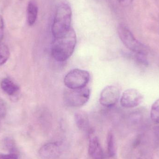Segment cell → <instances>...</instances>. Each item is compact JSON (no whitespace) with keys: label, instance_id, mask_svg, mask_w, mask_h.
I'll return each mask as SVG.
<instances>
[{"label":"cell","instance_id":"7","mask_svg":"<svg viewBox=\"0 0 159 159\" xmlns=\"http://www.w3.org/2000/svg\"><path fill=\"white\" fill-rule=\"evenodd\" d=\"M120 97V90L115 85L107 86L103 89L100 94V103L107 107H112L117 102Z\"/></svg>","mask_w":159,"mask_h":159},{"label":"cell","instance_id":"6","mask_svg":"<svg viewBox=\"0 0 159 159\" xmlns=\"http://www.w3.org/2000/svg\"><path fill=\"white\" fill-rule=\"evenodd\" d=\"M143 99V95L139 91L136 89H129L122 93L120 97V104L124 108H134L140 105Z\"/></svg>","mask_w":159,"mask_h":159},{"label":"cell","instance_id":"14","mask_svg":"<svg viewBox=\"0 0 159 159\" xmlns=\"http://www.w3.org/2000/svg\"><path fill=\"white\" fill-rule=\"evenodd\" d=\"M107 154L109 157H113L116 155V148H115V140L114 135L112 133L108 134L107 137Z\"/></svg>","mask_w":159,"mask_h":159},{"label":"cell","instance_id":"15","mask_svg":"<svg viewBox=\"0 0 159 159\" xmlns=\"http://www.w3.org/2000/svg\"><path fill=\"white\" fill-rule=\"evenodd\" d=\"M10 57V51L8 47L4 44H0V66L3 65Z\"/></svg>","mask_w":159,"mask_h":159},{"label":"cell","instance_id":"21","mask_svg":"<svg viewBox=\"0 0 159 159\" xmlns=\"http://www.w3.org/2000/svg\"><path fill=\"white\" fill-rule=\"evenodd\" d=\"M134 0H118L119 2L123 7H128L131 4Z\"/></svg>","mask_w":159,"mask_h":159},{"label":"cell","instance_id":"18","mask_svg":"<svg viewBox=\"0 0 159 159\" xmlns=\"http://www.w3.org/2000/svg\"><path fill=\"white\" fill-rule=\"evenodd\" d=\"M7 106L5 102L0 98V120L6 116Z\"/></svg>","mask_w":159,"mask_h":159},{"label":"cell","instance_id":"4","mask_svg":"<svg viewBox=\"0 0 159 159\" xmlns=\"http://www.w3.org/2000/svg\"><path fill=\"white\" fill-rule=\"evenodd\" d=\"M90 97V90L86 87L81 89H67L63 93L65 104L72 107H79L87 103Z\"/></svg>","mask_w":159,"mask_h":159},{"label":"cell","instance_id":"12","mask_svg":"<svg viewBox=\"0 0 159 159\" xmlns=\"http://www.w3.org/2000/svg\"><path fill=\"white\" fill-rule=\"evenodd\" d=\"M38 7L34 0H31L28 3L27 9V22L30 26L34 25L38 16Z\"/></svg>","mask_w":159,"mask_h":159},{"label":"cell","instance_id":"11","mask_svg":"<svg viewBox=\"0 0 159 159\" xmlns=\"http://www.w3.org/2000/svg\"><path fill=\"white\" fill-rule=\"evenodd\" d=\"M0 86L2 90L9 96H15L20 91L19 86L8 78L2 80Z\"/></svg>","mask_w":159,"mask_h":159},{"label":"cell","instance_id":"5","mask_svg":"<svg viewBox=\"0 0 159 159\" xmlns=\"http://www.w3.org/2000/svg\"><path fill=\"white\" fill-rule=\"evenodd\" d=\"M90 79V75L89 72L75 69L70 71L65 75L64 83L68 89H81L87 86Z\"/></svg>","mask_w":159,"mask_h":159},{"label":"cell","instance_id":"1","mask_svg":"<svg viewBox=\"0 0 159 159\" xmlns=\"http://www.w3.org/2000/svg\"><path fill=\"white\" fill-rule=\"evenodd\" d=\"M76 44V34L71 28L64 35L54 38L51 47L52 57L59 62L67 60L72 55Z\"/></svg>","mask_w":159,"mask_h":159},{"label":"cell","instance_id":"8","mask_svg":"<svg viewBox=\"0 0 159 159\" xmlns=\"http://www.w3.org/2000/svg\"><path fill=\"white\" fill-rule=\"evenodd\" d=\"M60 145L57 143H49L42 147L38 151L41 159H58L61 155Z\"/></svg>","mask_w":159,"mask_h":159},{"label":"cell","instance_id":"24","mask_svg":"<svg viewBox=\"0 0 159 159\" xmlns=\"http://www.w3.org/2000/svg\"><path fill=\"white\" fill-rule=\"evenodd\" d=\"M20 1H22V0H20Z\"/></svg>","mask_w":159,"mask_h":159},{"label":"cell","instance_id":"17","mask_svg":"<svg viewBox=\"0 0 159 159\" xmlns=\"http://www.w3.org/2000/svg\"><path fill=\"white\" fill-rule=\"evenodd\" d=\"M134 57L135 61L141 65L144 66H148V60L147 56L143 54H134Z\"/></svg>","mask_w":159,"mask_h":159},{"label":"cell","instance_id":"19","mask_svg":"<svg viewBox=\"0 0 159 159\" xmlns=\"http://www.w3.org/2000/svg\"><path fill=\"white\" fill-rule=\"evenodd\" d=\"M17 155L16 153H9L8 154H0V159H18Z\"/></svg>","mask_w":159,"mask_h":159},{"label":"cell","instance_id":"22","mask_svg":"<svg viewBox=\"0 0 159 159\" xmlns=\"http://www.w3.org/2000/svg\"><path fill=\"white\" fill-rule=\"evenodd\" d=\"M138 159H152V157L149 154L147 153H142Z\"/></svg>","mask_w":159,"mask_h":159},{"label":"cell","instance_id":"10","mask_svg":"<svg viewBox=\"0 0 159 159\" xmlns=\"http://www.w3.org/2000/svg\"><path fill=\"white\" fill-rule=\"evenodd\" d=\"M75 119L77 127L84 131L88 132L89 134L91 133L90 129L89 117L86 112L83 111H78L75 113Z\"/></svg>","mask_w":159,"mask_h":159},{"label":"cell","instance_id":"3","mask_svg":"<svg viewBox=\"0 0 159 159\" xmlns=\"http://www.w3.org/2000/svg\"><path fill=\"white\" fill-rule=\"evenodd\" d=\"M117 32L121 42L128 49L134 54L148 56V48L138 41L128 27L123 24H120L118 26Z\"/></svg>","mask_w":159,"mask_h":159},{"label":"cell","instance_id":"2","mask_svg":"<svg viewBox=\"0 0 159 159\" xmlns=\"http://www.w3.org/2000/svg\"><path fill=\"white\" fill-rule=\"evenodd\" d=\"M72 16L70 4L65 1L60 3L56 9L51 27L54 38L62 36L70 30Z\"/></svg>","mask_w":159,"mask_h":159},{"label":"cell","instance_id":"23","mask_svg":"<svg viewBox=\"0 0 159 159\" xmlns=\"http://www.w3.org/2000/svg\"><path fill=\"white\" fill-rule=\"evenodd\" d=\"M0 129H1V124H0Z\"/></svg>","mask_w":159,"mask_h":159},{"label":"cell","instance_id":"16","mask_svg":"<svg viewBox=\"0 0 159 159\" xmlns=\"http://www.w3.org/2000/svg\"><path fill=\"white\" fill-rule=\"evenodd\" d=\"M4 146L7 150H8L10 153H15L16 150L15 141L10 137H7L4 140Z\"/></svg>","mask_w":159,"mask_h":159},{"label":"cell","instance_id":"20","mask_svg":"<svg viewBox=\"0 0 159 159\" xmlns=\"http://www.w3.org/2000/svg\"><path fill=\"white\" fill-rule=\"evenodd\" d=\"M4 27V24L3 19L2 16L0 15V42L2 41L3 36Z\"/></svg>","mask_w":159,"mask_h":159},{"label":"cell","instance_id":"13","mask_svg":"<svg viewBox=\"0 0 159 159\" xmlns=\"http://www.w3.org/2000/svg\"><path fill=\"white\" fill-rule=\"evenodd\" d=\"M150 118L155 124H159V98L154 102L151 106Z\"/></svg>","mask_w":159,"mask_h":159},{"label":"cell","instance_id":"9","mask_svg":"<svg viewBox=\"0 0 159 159\" xmlns=\"http://www.w3.org/2000/svg\"><path fill=\"white\" fill-rule=\"evenodd\" d=\"M92 134V133H91ZM89 143V153L93 159H105V155L98 138L92 136Z\"/></svg>","mask_w":159,"mask_h":159}]
</instances>
